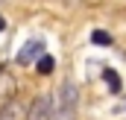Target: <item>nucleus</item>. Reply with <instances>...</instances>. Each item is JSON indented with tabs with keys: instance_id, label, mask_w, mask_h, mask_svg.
Here are the masks:
<instances>
[{
	"instance_id": "1",
	"label": "nucleus",
	"mask_w": 126,
	"mask_h": 120,
	"mask_svg": "<svg viewBox=\"0 0 126 120\" xmlns=\"http://www.w3.org/2000/svg\"><path fill=\"white\" fill-rule=\"evenodd\" d=\"M53 114H56L53 97H47V94H38V97L32 100V105H30V114H27V120H50Z\"/></svg>"
},
{
	"instance_id": "2",
	"label": "nucleus",
	"mask_w": 126,
	"mask_h": 120,
	"mask_svg": "<svg viewBox=\"0 0 126 120\" xmlns=\"http://www.w3.org/2000/svg\"><path fill=\"white\" fill-rule=\"evenodd\" d=\"M47 53V47H44V41H38V38H32V41H27L24 47H21V53L15 56V61L18 64H32V61H38L41 56Z\"/></svg>"
},
{
	"instance_id": "3",
	"label": "nucleus",
	"mask_w": 126,
	"mask_h": 120,
	"mask_svg": "<svg viewBox=\"0 0 126 120\" xmlns=\"http://www.w3.org/2000/svg\"><path fill=\"white\" fill-rule=\"evenodd\" d=\"M27 114H30V111H27L18 100H9V103L0 108V120H24Z\"/></svg>"
},
{
	"instance_id": "4",
	"label": "nucleus",
	"mask_w": 126,
	"mask_h": 120,
	"mask_svg": "<svg viewBox=\"0 0 126 120\" xmlns=\"http://www.w3.org/2000/svg\"><path fill=\"white\" fill-rule=\"evenodd\" d=\"M76 105V88L70 85V82H64L62 85V97H59V105L56 108H73Z\"/></svg>"
},
{
	"instance_id": "5",
	"label": "nucleus",
	"mask_w": 126,
	"mask_h": 120,
	"mask_svg": "<svg viewBox=\"0 0 126 120\" xmlns=\"http://www.w3.org/2000/svg\"><path fill=\"white\" fill-rule=\"evenodd\" d=\"M35 67H38V73H41V76H47V73H53V67H56V59H53L50 53H44L41 59L35 61Z\"/></svg>"
},
{
	"instance_id": "6",
	"label": "nucleus",
	"mask_w": 126,
	"mask_h": 120,
	"mask_svg": "<svg viewBox=\"0 0 126 120\" xmlns=\"http://www.w3.org/2000/svg\"><path fill=\"white\" fill-rule=\"evenodd\" d=\"M103 76H106V82H109V88H111V91H120V76H117L114 70H106Z\"/></svg>"
},
{
	"instance_id": "7",
	"label": "nucleus",
	"mask_w": 126,
	"mask_h": 120,
	"mask_svg": "<svg viewBox=\"0 0 126 120\" xmlns=\"http://www.w3.org/2000/svg\"><path fill=\"white\" fill-rule=\"evenodd\" d=\"M50 120H76V114H73V108H56V114Z\"/></svg>"
},
{
	"instance_id": "8",
	"label": "nucleus",
	"mask_w": 126,
	"mask_h": 120,
	"mask_svg": "<svg viewBox=\"0 0 126 120\" xmlns=\"http://www.w3.org/2000/svg\"><path fill=\"white\" fill-rule=\"evenodd\" d=\"M91 41H94V44H103V47H109V44H111L109 32H94V35H91Z\"/></svg>"
},
{
	"instance_id": "9",
	"label": "nucleus",
	"mask_w": 126,
	"mask_h": 120,
	"mask_svg": "<svg viewBox=\"0 0 126 120\" xmlns=\"http://www.w3.org/2000/svg\"><path fill=\"white\" fill-rule=\"evenodd\" d=\"M3 30H6V21H3V15H0V32H3Z\"/></svg>"
}]
</instances>
